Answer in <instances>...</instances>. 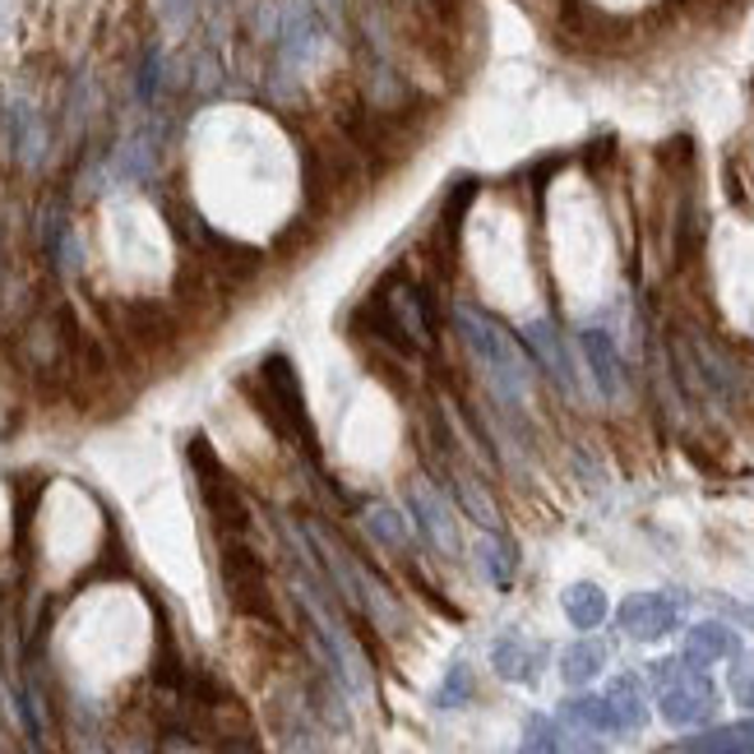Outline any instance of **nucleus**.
Masks as SVG:
<instances>
[{
	"label": "nucleus",
	"mask_w": 754,
	"mask_h": 754,
	"mask_svg": "<svg viewBox=\"0 0 754 754\" xmlns=\"http://www.w3.org/2000/svg\"><path fill=\"white\" fill-rule=\"evenodd\" d=\"M685 662H695V667H708V662H722V657H741V634L722 625V620H703L685 634Z\"/></svg>",
	"instance_id": "39448f33"
},
{
	"label": "nucleus",
	"mask_w": 754,
	"mask_h": 754,
	"mask_svg": "<svg viewBox=\"0 0 754 754\" xmlns=\"http://www.w3.org/2000/svg\"><path fill=\"white\" fill-rule=\"evenodd\" d=\"M616 620H620V630H625L630 639L653 643V639H667L676 630L680 607L672 602V597H662V592H634V597L620 602Z\"/></svg>",
	"instance_id": "7ed1b4c3"
},
{
	"label": "nucleus",
	"mask_w": 754,
	"mask_h": 754,
	"mask_svg": "<svg viewBox=\"0 0 754 754\" xmlns=\"http://www.w3.org/2000/svg\"><path fill=\"white\" fill-rule=\"evenodd\" d=\"M607 703H611L620 731H639L643 722H648V699H643L639 676H616L611 690H607Z\"/></svg>",
	"instance_id": "1a4fd4ad"
},
{
	"label": "nucleus",
	"mask_w": 754,
	"mask_h": 754,
	"mask_svg": "<svg viewBox=\"0 0 754 754\" xmlns=\"http://www.w3.org/2000/svg\"><path fill=\"white\" fill-rule=\"evenodd\" d=\"M727 685H731V699H736L741 708H754V657H736V667H731V676H727Z\"/></svg>",
	"instance_id": "dca6fc26"
},
{
	"label": "nucleus",
	"mask_w": 754,
	"mask_h": 754,
	"mask_svg": "<svg viewBox=\"0 0 754 754\" xmlns=\"http://www.w3.org/2000/svg\"><path fill=\"white\" fill-rule=\"evenodd\" d=\"M320 546L329 551V565H334L339 574H352L347 556H343V551H339V546H329V537H324ZM343 584H347V597H352V602H375V588H370V584H362V574H357V579H343Z\"/></svg>",
	"instance_id": "a211bd4d"
},
{
	"label": "nucleus",
	"mask_w": 754,
	"mask_h": 754,
	"mask_svg": "<svg viewBox=\"0 0 754 754\" xmlns=\"http://www.w3.org/2000/svg\"><path fill=\"white\" fill-rule=\"evenodd\" d=\"M653 685H657V708L672 727H699L703 718H713L718 690L703 676V667L685 657H662L653 662Z\"/></svg>",
	"instance_id": "f03ea898"
},
{
	"label": "nucleus",
	"mask_w": 754,
	"mask_h": 754,
	"mask_svg": "<svg viewBox=\"0 0 754 754\" xmlns=\"http://www.w3.org/2000/svg\"><path fill=\"white\" fill-rule=\"evenodd\" d=\"M491 662H496V672H500L504 680L528 685V680H537L542 662H546V648H542V643H532L528 634L509 630V634H500V639L491 643Z\"/></svg>",
	"instance_id": "20e7f679"
},
{
	"label": "nucleus",
	"mask_w": 754,
	"mask_h": 754,
	"mask_svg": "<svg viewBox=\"0 0 754 754\" xmlns=\"http://www.w3.org/2000/svg\"><path fill=\"white\" fill-rule=\"evenodd\" d=\"M481 565L491 574V584H509V574H514V561H509V546L500 537H486L481 542Z\"/></svg>",
	"instance_id": "2eb2a0df"
},
{
	"label": "nucleus",
	"mask_w": 754,
	"mask_h": 754,
	"mask_svg": "<svg viewBox=\"0 0 754 754\" xmlns=\"http://www.w3.org/2000/svg\"><path fill=\"white\" fill-rule=\"evenodd\" d=\"M366 523H370V532H375V537H380V542H408V523L398 519L389 504L370 509V519H366Z\"/></svg>",
	"instance_id": "f3484780"
},
{
	"label": "nucleus",
	"mask_w": 754,
	"mask_h": 754,
	"mask_svg": "<svg viewBox=\"0 0 754 754\" xmlns=\"http://www.w3.org/2000/svg\"><path fill=\"white\" fill-rule=\"evenodd\" d=\"M519 754H565V741H561L556 722L532 718V722H528V736H523V745H519Z\"/></svg>",
	"instance_id": "4468645a"
},
{
	"label": "nucleus",
	"mask_w": 754,
	"mask_h": 754,
	"mask_svg": "<svg viewBox=\"0 0 754 754\" xmlns=\"http://www.w3.org/2000/svg\"><path fill=\"white\" fill-rule=\"evenodd\" d=\"M561 607H565V616H569L574 630H597L607 620V611H611L607 592L597 588V584H569L565 597H561Z\"/></svg>",
	"instance_id": "6e6552de"
},
{
	"label": "nucleus",
	"mask_w": 754,
	"mask_h": 754,
	"mask_svg": "<svg viewBox=\"0 0 754 754\" xmlns=\"http://www.w3.org/2000/svg\"><path fill=\"white\" fill-rule=\"evenodd\" d=\"M528 339L542 347V357H546V366H551V375H561V385H569L574 389V375H569V362H565V347H561V339L551 334V324L542 320V324H528Z\"/></svg>",
	"instance_id": "ddd939ff"
},
{
	"label": "nucleus",
	"mask_w": 754,
	"mask_h": 754,
	"mask_svg": "<svg viewBox=\"0 0 754 754\" xmlns=\"http://www.w3.org/2000/svg\"><path fill=\"white\" fill-rule=\"evenodd\" d=\"M458 496H463V504L473 509V519H477L481 528H496V523H500V519H496V509H491V500H486L473 481H458Z\"/></svg>",
	"instance_id": "aec40b11"
},
{
	"label": "nucleus",
	"mask_w": 754,
	"mask_h": 754,
	"mask_svg": "<svg viewBox=\"0 0 754 754\" xmlns=\"http://www.w3.org/2000/svg\"><path fill=\"white\" fill-rule=\"evenodd\" d=\"M685 754H754V718L703 731V736L685 741Z\"/></svg>",
	"instance_id": "9d476101"
},
{
	"label": "nucleus",
	"mask_w": 754,
	"mask_h": 754,
	"mask_svg": "<svg viewBox=\"0 0 754 754\" xmlns=\"http://www.w3.org/2000/svg\"><path fill=\"white\" fill-rule=\"evenodd\" d=\"M602 667H607V643H597V639H579L561 653L565 685H588V680L602 676Z\"/></svg>",
	"instance_id": "9b49d317"
},
{
	"label": "nucleus",
	"mask_w": 754,
	"mask_h": 754,
	"mask_svg": "<svg viewBox=\"0 0 754 754\" xmlns=\"http://www.w3.org/2000/svg\"><path fill=\"white\" fill-rule=\"evenodd\" d=\"M412 509H417L421 532H426V537H431L440 551H458V528H454V519H450L445 500H440L431 486H412Z\"/></svg>",
	"instance_id": "423d86ee"
},
{
	"label": "nucleus",
	"mask_w": 754,
	"mask_h": 754,
	"mask_svg": "<svg viewBox=\"0 0 754 754\" xmlns=\"http://www.w3.org/2000/svg\"><path fill=\"white\" fill-rule=\"evenodd\" d=\"M468 690H473V676H468V667H463V662H458V667L450 672V680L440 685L435 703H440V708H458L463 699H468Z\"/></svg>",
	"instance_id": "6ab92c4d"
},
{
	"label": "nucleus",
	"mask_w": 754,
	"mask_h": 754,
	"mask_svg": "<svg viewBox=\"0 0 754 754\" xmlns=\"http://www.w3.org/2000/svg\"><path fill=\"white\" fill-rule=\"evenodd\" d=\"M454 315H458L463 343H468V352L477 357V366L496 380V389L509 393V398H523L528 393V362H523L519 343L509 339L496 320H486L481 310H473V306H458Z\"/></svg>",
	"instance_id": "f257e3e1"
},
{
	"label": "nucleus",
	"mask_w": 754,
	"mask_h": 754,
	"mask_svg": "<svg viewBox=\"0 0 754 754\" xmlns=\"http://www.w3.org/2000/svg\"><path fill=\"white\" fill-rule=\"evenodd\" d=\"M565 718L588 727V731H620L607 695H574V699H565Z\"/></svg>",
	"instance_id": "f8f14e48"
},
{
	"label": "nucleus",
	"mask_w": 754,
	"mask_h": 754,
	"mask_svg": "<svg viewBox=\"0 0 754 754\" xmlns=\"http://www.w3.org/2000/svg\"><path fill=\"white\" fill-rule=\"evenodd\" d=\"M579 347H584V362H588V370L597 375V389H602L607 398H616L620 389H625V380H620L616 347H611V339L602 334V329H584V334H579Z\"/></svg>",
	"instance_id": "0eeeda50"
}]
</instances>
